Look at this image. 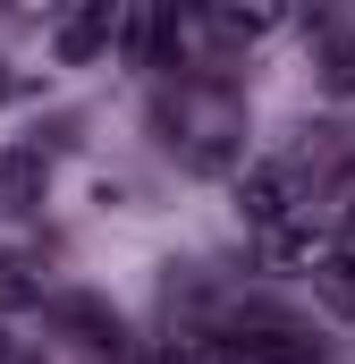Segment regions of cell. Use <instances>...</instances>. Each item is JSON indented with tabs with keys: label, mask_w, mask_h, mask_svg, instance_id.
<instances>
[{
	"label": "cell",
	"mask_w": 355,
	"mask_h": 364,
	"mask_svg": "<svg viewBox=\"0 0 355 364\" xmlns=\"http://www.w3.org/2000/svg\"><path fill=\"white\" fill-rule=\"evenodd\" d=\"M161 136H170V153L195 170V178H220V170H237L246 161V102L229 85H178L161 93Z\"/></svg>",
	"instance_id": "cell-1"
},
{
	"label": "cell",
	"mask_w": 355,
	"mask_h": 364,
	"mask_svg": "<svg viewBox=\"0 0 355 364\" xmlns=\"http://www.w3.org/2000/svg\"><path fill=\"white\" fill-rule=\"evenodd\" d=\"M296 203H305V186H296L288 161H254V170L237 178V212H246V229H254L263 246L296 229Z\"/></svg>",
	"instance_id": "cell-2"
},
{
	"label": "cell",
	"mask_w": 355,
	"mask_h": 364,
	"mask_svg": "<svg viewBox=\"0 0 355 364\" xmlns=\"http://www.w3.org/2000/svg\"><path fill=\"white\" fill-rule=\"evenodd\" d=\"M51 322H60V331H77V348H85V356H110V364L127 356V322H119L102 296H60V305H51Z\"/></svg>",
	"instance_id": "cell-3"
},
{
	"label": "cell",
	"mask_w": 355,
	"mask_h": 364,
	"mask_svg": "<svg viewBox=\"0 0 355 364\" xmlns=\"http://www.w3.org/2000/svg\"><path fill=\"white\" fill-rule=\"evenodd\" d=\"M110 34H119V9H110V0H85V9H68V17L51 26V51H60L68 68H85L93 51H110Z\"/></svg>",
	"instance_id": "cell-4"
},
{
	"label": "cell",
	"mask_w": 355,
	"mask_h": 364,
	"mask_svg": "<svg viewBox=\"0 0 355 364\" xmlns=\"http://www.w3.org/2000/svg\"><path fill=\"white\" fill-rule=\"evenodd\" d=\"M51 186V161L43 144H0V212H34Z\"/></svg>",
	"instance_id": "cell-5"
},
{
	"label": "cell",
	"mask_w": 355,
	"mask_h": 364,
	"mask_svg": "<svg viewBox=\"0 0 355 364\" xmlns=\"http://www.w3.org/2000/svg\"><path fill=\"white\" fill-rule=\"evenodd\" d=\"M313 296H322L330 314H355V246H330V255H313Z\"/></svg>",
	"instance_id": "cell-6"
},
{
	"label": "cell",
	"mask_w": 355,
	"mask_h": 364,
	"mask_svg": "<svg viewBox=\"0 0 355 364\" xmlns=\"http://www.w3.org/2000/svg\"><path fill=\"white\" fill-rule=\"evenodd\" d=\"M195 34H212V43H254V34H271V17L263 9H203Z\"/></svg>",
	"instance_id": "cell-7"
},
{
	"label": "cell",
	"mask_w": 355,
	"mask_h": 364,
	"mask_svg": "<svg viewBox=\"0 0 355 364\" xmlns=\"http://www.w3.org/2000/svg\"><path fill=\"white\" fill-rule=\"evenodd\" d=\"M322 85L355 93V34H330V43H322Z\"/></svg>",
	"instance_id": "cell-8"
},
{
	"label": "cell",
	"mask_w": 355,
	"mask_h": 364,
	"mask_svg": "<svg viewBox=\"0 0 355 364\" xmlns=\"http://www.w3.org/2000/svg\"><path fill=\"white\" fill-rule=\"evenodd\" d=\"M34 296H43L34 263H26V255H0V305H34Z\"/></svg>",
	"instance_id": "cell-9"
},
{
	"label": "cell",
	"mask_w": 355,
	"mask_h": 364,
	"mask_svg": "<svg viewBox=\"0 0 355 364\" xmlns=\"http://www.w3.org/2000/svg\"><path fill=\"white\" fill-rule=\"evenodd\" d=\"M347 246H355V195H347Z\"/></svg>",
	"instance_id": "cell-10"
},
{
	"label": "cell",
	"mask_w": 355,
	"mask_h": 364,
	"mask_svg": "<svg viewBox=\"0 0 355 364\" xmlns=\"http://www.w3.org/2000/svg\"><path fill=\"white\" fill-rule=\"evenodd\" d=\"M9 356H17V348H9V331H0V364H9Z\"/></svg>",
	"instance_id": "cell-11"
},
{
	"label": "cell",
	"mask_w": 355,
	"mask_h": 364,
	"mask_svg": "<svg viewBox=\"0 0 355 364\" xmlns=\"http://www.w3.org/2000/svg\"><path fill=\"white\" fill-rule=\"evenodd\" d=\"M0 93H9V68H0Z\"/></svg>",
	"instance_id": "cell-12"
}]
</instances>
